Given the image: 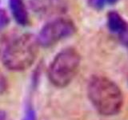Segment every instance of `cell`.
<instances>
[{
  "mask_svg": "<svg viewBox=\"0 0 128 120\" xmlns=\"http://www.w3.org/2000/svg\"><path fill=\"white\" fill-rule=\"evenodd\" d=\"M87 94L90 102L100 114L115 115L123 104L122 93L118 86L105 76L91 77L87 86Z\"/></svg>",
  "mask_w": 128,
  "mask_h": 120,
  "instance_id": "1",
  "label": "cell"
},
{
  "mask_svg": "<svg viewBox=\"0 0 128 120\" xmlns=\"http://www.w3.org/2000/svg\"><path fill=\"white\" fill-rule=\"evenodd\" d=\"M39 46L36 35L31 33L20 34L6 44L2 54V62L8 70H25L35 62Z\"/></svg>",
  "mask_w": 128,
  "mask_h": 120,
  "instance_id": "2",
  "label": "cell"
},
{
  "mask_svg": "<svg viewBox=\"0 0 128 120\" xmlns=\"http://www.w3.org/2000/svg\"><path fill=\"white\" fill-rule=\"evenodd\" d=\"M81 56L73 47H67L56 54L48 70L51 83L58 87H65L77 74Z\"/></svg>",
  "mask_w": 128,
  "mask_h": 120,
  "instance_id": "3",
  "label": "cell"
},
{
  "mask_svg": "<svg viewBox=\"0 0 128 120\" xmlns=\"http://www.w3.org/2000/svg\"><path fill=\"white\" fill-rule=\"evenodd\" d=\"M76 30L75 23L70 18L58 17L46 23L37 37L40 46L50 47L64 38L70 37Z\"/></svg>",
  "mask_w": 128,
  "mask_h": 120,
  "instance_id": "4",
  "label": "cell"
},
{
  "mask_svg": "<svg viewBox=\"0 0 128 120\" xmlns=\"http://www.w3.org/2000/svg\"><path fill=\"white\" fill-rule=\"evenodd\" d=\"M30 4L31 10L42 17L62 14L66 10L64 0H30Z\"/></svg>",
  "mask_w": 128,
  "mask_h": 120,
  "instance_id": "5",
  "label": "cell"
},
{
  "mask_svg": "<svg viewBox=\"0 0 128 120\" xmlns=\"http://www.w3.org/2000/svg\"><path fill=\"white\" fill-rule=\"evenodd\" d=\"M8 5L12 17L19 26L29 25V13L24 0H8Z\"/></svg>",
  "mask_w": 128,
  "mask_h": 120,
  "instance_id": "6",
  "label": "cell"
},
{
  "mask_svg": "<svg viewBox=\"0 0 128 120\" xmlns=\"http://www.w3.org/2000/svg\"><path fill=\"white\" fill-rule=\"evenodd\" d=\"M106 24L109 30L118 36H120L128 30V22L115 10H111L107 13Z\"/></svg>",
  "mask_w": 128,
  "mask_h": 120,
  "instance_id": "7",
  "label": "cell"
},
{
  "mask_svg": "<svg viewBox=\"0 0 128 120\" xmlns=\"http://www.w3.org/2000/svg\"><path fill=\"white\" fill-rule=\"evenodd\" d=\"M9 22L10 17L7 14V12L2 8H0V32L5 29L8 26Z\"/></svg>",
  "mask_w": 128,
  "mask_h": 120,
  "instance_id": "8",
  "label": "cell"
},
{
  "mask_svg": "<svg viewBox=\"0 0 128 120\" xmlns=\"http://www.w3.org/2000/svg\"><path fill=\"white\" fill-rule=\"evenodd\" d=\"M106 3V0H88V4L94 10H102Z\"/></svg>",
  "mask_w": 128,
  "mask_h": 120,
  "instance_id": "9",
  "label": "cell"
},
{
  "mask_svg": "<svg viewBox=\"0 0 128 120\" xmlns=\"http://www.w3.org/2000/svg\"><path fill=\"white\" fill-rule=\"evenodd\" d=\"M22 120H37L35 111L33 108L28 107L25 111Z\"/></svg>",
  "mask_w": 128,
  "mask_h": 120,
  "instance_id": "10",
  "label": "cell"
},
{
  "mask_svg": "<svg viewBox=\"0 0 128 120\" xmlns=\"http://www.w3.org/2000/svg\"><path fill=\"white\" fill-rule=\"evenodd\" d=\"M7 89V80L3 76L2 74L0 73V94H2Z\"/></svg>",
  "mask_w": 128,
  "mask_h": 120,
  "instance_id": "11",
  "label": "cell"
},
{
  "mask_svg": "<svg viewBox=\"0 0 128 120\" xmlns=\"http://www.w3.org/2000/svg\"><path fill=\"white\" fill-rule=\"evenodd\" d=\"M118 38H120V40H121L122 43L128 50V30L124 32L123 34H122L120 36H118Z\"/></svg>",
  "mask_w": 128,
  "mask_h": 120,
  "instance_id": "12",
  "label": "cell"
},
{
  "mask_svg": "<svg viewBox=\"0 0 128 120\" xmlns=\"http://www.w3.org/2000/svg\"><path fill=\"white\" fill-rule=\"evenodd\" d=\"M0 120H11V118L6 111L0 110Z\"/></svg>",
  "mask_w": 128,
  "mask_h": 120,
  "instance_id": "13",
  "label": "cell"
},
{
  "mask_svg": "<svg viewBox=\"0 0 128 120\" xmlns=\"http://www.w3.org/2000/svg\"><path fill=\"white\" fill-rule=\"evenodd\" d=\"M118 0H106V3H109V4H114L115 2H117Z\"/></svg>",
  "mask_w": 128,
  "mask_h": 120,
  "instance_id": "14",
  "label": "cell"
}]
</instances>
